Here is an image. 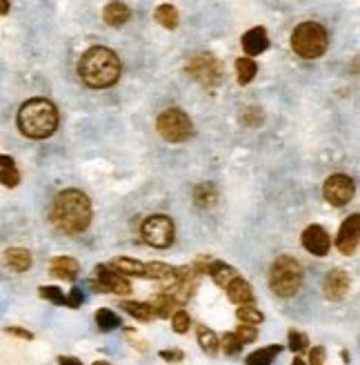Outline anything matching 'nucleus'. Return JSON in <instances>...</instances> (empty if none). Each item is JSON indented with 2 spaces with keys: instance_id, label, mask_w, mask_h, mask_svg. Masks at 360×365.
Returning <instances> with one entry per match:
<instances>
[{
  "instance_id": "obj_38",
  "label": "nucleus",
  "mask_w": 360,
  "mask_h": 365,
  "mask_svg": "<svg viewBox=\"0 0 360 365\" xmlns=\"http://www.w3.org/2000/svg\"><path fill=\"white\" fill-rule=\"evenodd\" d=\"M325 357L327 352L323 345H316V348L309 350V365H325Z\"/></svg>"
},
{
  "instance_id": "obj_22",
  "label": "nucleus",
  "mask_w": 360,
  "mask_h": 365,
  "mask_svg": "<svg viewBox=\"0 0 360 365\" xmlns=\"http://www.w3.org/2000/svg\"><path fill=\"white\" fill-rule=\"evenodd\" d=\"M194 201L198 208H212V205L218 201V190L214 187V183H201L194 187Z\"/></svg>"
},
{
  "instance_id": "obj_4",
  "label": "nucleus",
  "mask_w": 360,
  "mask_h": 365,
  "mask_svg": "<svg viewBox=\"0 0 360 365\" xmlns=\"http://www.w3.org/2000/svg\"><path fill=\"white\" fill-rule=\"evenodd\" d=\"M329 34L323 25L318 23H300L291 34V47L300 58L314 60L327 52Z\"/></svg>"
},
{
  "instance_id": "obj_11",
  "label": "nucleus",
  "mask_w": 360,
  "mask_h": 365,
  "mask_svg": "<svg viewBox=\"0 0 360 365\" xmlns=\"http://www.w3.org/2000/svg\"><path fill=\"white\" fill-rule=\"evenodd\" d=\"M302 247L314 256H327L331 250V239L327 230L320 225H309L302 232Z\"/></svg>"
},
{
  "instance_id": "obj_16",
  "label": "nucleus",
  "mask_w": 360,
  "mask_h": 365,
  "mask_svg": "<svg viewBox=\"0 0 360 365\" xmlns=\"http://www.w3.org/2000/svg\"><path fill=\"white\" fill-rule=\"evenodd\" d=\"M32 263H34V258L30 254V250H25V247H9L5 252V265L9 269H14V272H18V274L27 272V269L32 267Z\"/></svg>"
},
{
  "instance_id": "obj_23",
  "label": "nucleus",
  "mask_w": 360,
  "mask_h": 365,
  "mask_svg": "<svg viewBox=\"0 0 360 365\" xmlns=\"http://www.w3.org/2000/svg\"><path fill=\"white\" fill-rule=\"evenodd\" d=\"M122 307H125V312L129 316H134L136 321H143V323H149L151 319H154V307H151L149 303H138V301H125L122 303Z\"/></svg>"
},
{
  "instance_id": "obj_36",
  "label": "nucleus",
  "mask_w": 360,
  "mask_h": 365,
  "mask_svg": "<svg viewBox=\"0 0 360 365\" xmlns=\"http://www.w3.org/2000/svg\"><path fill=\"white\" fill-rule=\"evenodd\" d=\"M234 334L238 336V341H240L243 345H247V343L256 341V336H258V330H256V325L243 323V325L236 327V332H234Z\"/></svg>"
},
{
  "instance_id": "obj_20",
  "label": "nucleus",
  "mask_w": 360,
  "mask_h": 365,
  "mask_svg": "<svg viewBox=\"0 0 360 365\" xmlns=\"http://www.w3.org/2000/svg\"><path fill=\"white\" fill-rule=\"evenodd\" d=\"M129 7L125 3H109L105 7V12H102V18H105V23L111 25V27H122L127 21H129Z\"/></svg>"
},
{
  "instance_id": "obj_40",
  "label": "nucleus",
  "mask_w": 360,
  "mask_h": 365,
  "mask_svg": "<svg viewBox=\"0 0 360 365\" xmlns=\"http://www.w3.org/2000/svg\"><path fill=\"white\" fill-rule=\"evenodd\" d=\"M160 359H165L169 363H178L185 359V354L180 350H160Z\"/></svg>"
},
{
  "instance_id": "obj_13",
  "label": "nucleus",
  "mask_w": 360,
  "mask_h": 365,
  "mask_svg": "<svg viewBox=\"0 0 360 365\" xmlns=\"http://www.w3.org/2000/svg\"><path fill=\"white\" fill-rule=\"evenodd\" d=\"M96 274H98V280L102 285H105L107 292H113V294H129L131 292V283L129 280L113 272L109 265H96Z\"/></svg>"
},
{
  "instance_id": "obj_12",
  "label": "nucleus",
  "mask_w": 360,
  "mask_h": 365,
  "mask_svg": "<svg viewBox=\"0 0 360 365\" xmlns=\"http://www.w3.org/2000/svg\"><path fill=\"white\" fill-rule=\"evenodd\" d=\"M349 287H352V278H349L345 269H331L323 280V289L329 301H340V298H345Z\"/></svg>"
},
{
  "instance_id": "obj_46",
  "label": "nucleus",
  "mask_w": 360,
  "mask_h": 365,
  "mask_svg": "<svg viewBox=\"0 0 360 365\" xmlns=\"http://www.w3.org/2000/svg\"><path fill=\"white\" fill-rule=\"evenodd\" d=\"M93 365H109V363H107V361H96Z\"/></svg>"
},
{
  "instance_id": "obj_35",
  "label": "nucleus",
  "mask_w": 360,
  "mask_h": 365,
  "mask_svg": "<svg viewBox=\"0 0 360 365\" xmlns=\"http://www.w3.org/2000/svg\"><path fill=\"white\" fill-rule=\"evenodd\" d=\"M221 345H223L225 354H232V357H236V354L243 350V343L238 341V336H236L234 332H227V334L223 336Z\"/></svg>"
},
{
  "instance_id": "obj_28",
  "label": "nucleus",
  "mask_w": 360,
  "mask_h": 365,
  "mask_svg": "<svg viewBox=\"0 0 360 365\" xmlns=\"http://www.w3.org/2000/svg\"><path fill=\"white\" fill-rule=\"evenodd\" d=\"M96 325L100 327L102 332H111V330H116V327H120L122 321H120V316L116 312H111V310H107V307H102V310L96 312Z\"/></svg>"
},
{
  "instance_id": "obj_42",
  "label": "nucleus",
  "mask_w": 360,
  "mask_h": 365,
  "mask_svg": "<svg viewBox=\"0 0 360 365\" xmlns=\"http://www.w3.org/2000/svg\"><path fill=\"white\" fill-rule=\"evenodd\" d=\"M60 365H82V361H78L76 357H58Z\"/></svg>"
},
{
  "instance_id": "obj_29",
  "label": "nucleus",
  "mask_w": 360,
  "mask_h": 365,
  "mask_svg": "<svg viewBox=\"0 0 360 365\" xmlns=\"http://www.w3.org/2000/svg\"><path fill=\"white\" fill-rule=\"evenodd\" d=\"M236 316H238L243 323H249V325H260L265 321V314L254 305H240L238 310H236Z\"/></svg>"
},
{
  "instance_id": "obj_5",
  "label": "nucleus",
  "mask_w": 360,
  "mask_h": 365,
  "mask_svg": "<svg viewBox=\"0 0 360 365\" xmlns=\"http://www.w3.org/2000/svg\"><path fill=\"white\" fill-rule=\"evenodd\" d=\"M302 285V267L296 258L278 256L269 267V287L282 298L293 296Z\"/></svg>"
},
{
  "instance_id": "obj_6",
  "label": "nucleus",
  "mask_w": 360,
  "mask_h": 365,
  "mask_svg": "<svg viewBox=\"0 0 360 365\" xmlns=\"http://www.w3.org/2000/svg\"><path fill=\"white\" fill-rule=\"evenodd\" d=\"M185 74H187V76L192 78V80L201 82L203 87H216L218 82L223 80L225 69H223V63L218 60L214 54H210V52H198V54H194L192 58L187 60Z\"/></svg>"
},
{
  "instance_id": "obj_3",
  "label": "nucleus",
  "mask_w": 360,
  "mask_h": 365,
  "mask_svg": "<svg viewBox=\"0 0 360 365\" xmlns=\"http://www.w3.org/2000/svg\"><path fill=\"white\" fill-rule=\"evenodd\" d=\"M58 109L47 98H32L18 109V129L34 140L49 138L58 129Z\"/></svg>"
},
{
  "instance_id": "obj_45",
  "label": "nucleus",
  "mask_w": 360,
  "mask_h": 365,
  "mask_svg": "<svg viewBox=\"0 0 360 365\" xmlns=\"http://www.w3.org/2000/svg\"><path fill=\"white\" fill-rule=\"evenodd\" d=\"M291 365H307V363H305V361H302V359H298V357H296V361H293Z\"/></svg>"
},
{
  "instance_id": "obj_18",
  "label": "nucleus",
  "mask_w": 360,
  "mask_h": 365,
  "mask_svg": "<svg viewBox=\"0 0 360 365\" xmlns=\"http://www.w3.org/2000/svg\"><path fill=\"white\" fill-rule=\"evenodd\" d=\"M207 274H210L214 278V283L223 289L227 287V283H229L232 278L238 276L236 274V269L229 263H225V261H212L210 267H207Z\"/></svg>"
},
{
  "instance_id": "obj_21",
  "label": "nucleus",
  "mask_w": 360,
  "mask_h": 365,
  "mask_svg": "<svg viewBox=\"0 0 360 365\" xmlns=\"http://www.w3.org/2000/svg\"><path fill=\"white\" fill-rule=\"evenodd\" d=\"M282 352L280 345H267V348H260L251 352L247 359H245V363L247 365H273V361L278 359V354Z\"/></svg>"
},
{
  "instance_id": "obj_43",
  "label": "nucleus",
  "mask_w": 360,
  "mask_h": 365,
  "mask_svg": "<svg viewBox=\"0 0 360 365\" xmlns=\"http://www.w3.org/2000/svg\"><path fill=\"white\" fill-rule=\"evenodd\" d=\"M12 165H16L12 156H7V154H0V167H12Z\"/></svg>"
},
{
  "instance_id": "obj_31",
  "label": "nucleus",
  "mask_w": 360,
  "mask_h": 365,
  "mask_svg": "<svg viewBox=\"0 0 360 365\" xmlns=\"http://www.w3.org/2000/svg\"><path fill=\"white\" fill-rule=\"evenodd\" d=\"M287 343H289V350L291 352H296V354H300V352H305L307 348H309V339L302 332H298V330H289V334H287Z\"/></svg>"
},
{
  "instance_id": "obj_33",
  "label": "nucleus",
  "mask_w": 360,
  "mask_h": 365,
  "mask_svg": "<svg viewBox=\"0 0 360 365\" xmlns=\"http://www.w3.org/2000/svg\"><path fill=\"white\" fill-rule=\"evenodd\" d=\"M38 294H41L43 298H47V301H52L54 305H65V294H63V289L54 287V285H43L41 289H38Z\"/></svg>"
},
{
  "instance_id": "obj_32",
  "label": "nucleus",
  "mask_w": 360,
  "mask_h": 365,
  "mask_svg": "<svg viewBox=\"0 0 360 365\" xmlns=\"http://www.w3.org/2000/svg\"><path fill=\"white\" fill-rule=\"evenodd\" d=\"M189 325H192V319H189V314L185 310H176L172 314V327L176 334H185L189 332Z\"/></svg>"
},
{
  "instance_id": "obj_8",
  "label": "nucleus",
  "mask_w": 360,
  "mask_h": 365,
  "mask_svg": "<svg viewBox=\"0 0 360 365\" xmlns=\"http://www.w3.org/2000/svg\"><path fill=\"white\" fill-rule=\"evenodd\" d=\"M140 234H143L147 245L167 250L176 239V228H174V221L169 219L167 214H154V217L145 219L143 228H140Z\"/></svg>"
},
{
  "instance_id": "obj_37",
  "label": "nucleus",
  "mask_w": 360,
  "mask_h": 365,
  "mask_svg": "<svg viewBox=\"0 0 360 365\" xmlns=\"http://www.w3.org/2000/svg\"><path fill=\"white\" fill-rule=\"evenodd\" d=\"M82 301H85V296H82V289H80V287H74L71 292L65 296V305L74 307V310H76V307H80Z\"/></svg>"
},
{
  "instance_id": "obj_39",
  "label": "nucleus",
  "mask_w": 360,
  "mask_h": 365,
  "mask_svg": "<svg viewBox=\"0 0 360 365\" xmlns=\"http://www.w3.org/2000/svg\"><path fill=\"white\" fill-rule=\"evenodd\" d=\"M243 120L247 125H258L260 120H262V114H260V109H256V107H249L247 111H245V116H243Z\"/></svg>"
},
{
  "instance_id": "obj_24",
  "label": "nucleus",
  "mask_w": 360,
  "mask_h": 365,
  "mask_svg": "<svg viewBox=\"0 0 360 365\" xmlns=\"http://www.w3.org/2000/svg\"><path fill=\"white\" fill-rule=\"evenodd\" d=\"M256 71H258V65H256V60L249 58V56L236 60V74H238L240 85H249V82L254 80V76H256Z\"/></svg>"
},
{
  "instance_id": "obj_26",
  "label": "nucleus",
  "mask_w": 360,
  "mask_h": 365,
  "mask_svg": "<svg viewBox=\"0 0 360 365\" xmlns=\"http://www.w3.org/2000/svg\"><path fill=\"white\" fill-rule=\"evenodd\" d=\"M198 343H201V348L207 354H216L218 348H221V341H218V336L207 325H198Z\"/></svg>"
},
{
  "instance_id": "obj_25",
  "label": "nucleus",
  "mask_w": 360,
  "mask_h": 365,
  "mask_svg": "<svg viewBox=\"0 0 360 365\" xmlns=\"http://www.w3.org/2000/svg\"><path fill=\"white\" fill-rule=\"evenodd\" d=\"M151 307H154V314L160 316V319H169V316H172V312L178 307V303H176L169 294L160 292V294L156 296V301L151 303Z\"/></svg>"
},
{
  "instance_id": "obj_9",
  "label": "nucleus",
  "mask_w": 360,
  "mask_h": 365,
  "mask_svg": "<svg viewBox=\"0 0 360 365\" xmlns=\"http://www.w3.org/2000/svg\"><path fill=\"white\" fill-rule=\"evenodd\" d=\"M323 196L329 205H334V208H343L349 201H352L354 196V181L349 179L345 174H334L329 176L323 185Z\"/></svg>"
},
{
  "instance_id": "obj_19",
  "label": "nucleus",
  "mask_w": 360,
  "mask_h": 365,
  "mask_svg": "<svg viewBox=\"0 0 360 365\" xmlns=\"http://www.w3.org/2000/svg\"><path fill=\"white\" fill-rule=\"evenodd\" d=\"M109 267L122 276H145V263H140V261H134V258H127V256L113 258Z\"/></svg>"
},
{
  "instance_id": "obj_1",
  "label": "nucleus",
  "mask_w": 360,
  "mask_h": 365,
  "mask_svg": "<svg viewBox=\"0 0 360 365\" xmlns=\"http://www.w3.org/2000/svg\"><path fill=\"white\" fill-rule=\"evenodd\" d=\"M49 219L54 228L65 236H78L91 223L89 196L80 190H65L54 199Z\"/></svg>"
},
{
  "instance_id": "obj_17",
  "label": "nucleus",
  "mask_w": 360,
  "mask_h": 365,
  "mask_svg": "<svg viewBox=\"0 0 360 365\" xmlns=\"http://www.w3.org/2000/svg\"><path fill=\"white\" fill-rule=\"evenodd\" d=\"M52 274L56 278H63V280H74L76 276H78L80 272V265L78 261L71 258V256H56L52 261Z\"/></svg>"
},
{
  "instance_id": "obj_14",
  "label": "nucleus",
  "mask_w": 360,
  "mask_h": 365,
  "mask_svg": "<svg viewBox=\"0 0 360 365\" xmlns=\"http://www.w3.org/2000/svg\"><path fill=\"white\" fill-rule=\"evenodd\" d=\"M243 49L247 56H260L262 52L269 49V36L262 27H254V30L243 34Z\"/></svg>"
},
{
  "instance_id": "obj_30",
  "label": "nucleus",
  "mask_w": 360,
  "mask_h": 365,
  "mask_svg": "<svg viewBox=\"0 0 360 365\" xmlns=\"http://www.w3.org/2000/svg\"><path fill=\"white\" fill-rule=\"evenodd\" d=\"M145 276L149 278H156V280H167L174 276V267L167 265V263H147L145 265Z\"/></svg>"
},
{
  "instance_id": "obj_7",
  "label": "nucleus",
  "mask_w": 360,
  "mask_h": 365,
  "mask_svg": "<svg viewBox=\"0 0 360 365\" xmlns=\"http://www.w3.org/2000/svg\"><path fill=\"white\" fill-rule=\"evenodd\" d=\"M156 129L165 140H169V143H185V140H189L194 134V123L183 109L172 107V109H165L163 114L158 116Z\"/></svg>"
},
{
  "instance_id": "obj_41",
  "label": "nucleus",
  "mask_w": 360,
  "mask_h": 365,
  "mask_svg": "<svg viewBox=\"0 0 360 365\" xmlns=\"http://www.w3.org/2000/svg\"><path fill=\"white\" fill-rule=\"evenodd\" d=\"M5 332H7V334H12V336H18V339H25V341H32V339H34V334H32L30 330H23V327H16V325L7 327Z\"/></svg>"
},
{
  "instance_id": "obj_10",
  "label": "nucleus",
  "mask_w": 360,
  "mask_h": 365,
  "mask_svg": "<svg viewBox=\"0 0 360 365\" xmlns=\"http://www.w3.org/2000/svg\"><path fill=\"white\" fill-rule=\"evenodd\" d=\"M358 243H360V217L358 214H352V217H349L338 230L336 247H338L340 254L352 256V254H356Z\"/></svg>"
},
{
  "instance_id": "obj_27",
  "label": "nucleus",
  "mask_w": 360,
  "mask_h": 365,
  "mask_svg": "<svg viewBox=\"0 0 360 365\" xmlns=\"http://www.w3.org/2000/svg\"><path fill=\"white\" fill-rule=\"evenodd\" d=\"M156 21L165 27V30H176L178 27V12L174 5H160L156 9Z\"/></svg>"
},
{
  "instance_id": "obj_44",
  "label": "nucleus",
  "mask_w": 360,
  "mask_h": 365,
  "mask_svg": "<svg viewBox=\"0 0 360 365\" xmlns=\"http://www.w3.org/2000/svg\"><path fill=\"white\" fill-rule=\"evenodd\" d=\"M9 14V0H0V16Z\"/></svg>"
},
{
  "instance_id": "obj_34",
  "label": "nucleus",
  "mask_w": 360,
  "mask_h": 365,
  "mask_svg": "<svg viewBox=\"0 0 360 365\" xmlns=\"http://www.w3.org/2000/svg\"><path fill=\"white\" fill-rule=\"evenodd\" d=\"M0 183L5 187H16L21 183V172L16 170V165L12 167H0Z\"/></svg>"
},
{
  "instance_id": "obj_2",
  "label": "nucleus",
  "mask_w": 360,
  "mask_h": 365,
  "mask_svg": "<svg viewBox=\"0 0 360 365\" xmlns=\"http://www.w3.org/2000/svg\"><path fill=\"white\" fill-rule=\"evenodd\" d=\"M122 74V65L116 52L109 47H91L78 60V76L87 87L105 89L116 85Z\"/></svg>"
},
{
  "instance_id": "obj_15",
  "label": "nucleus",
  "mask_w": 360,
  "mask_h": 365,
  "mask_svg": "<svg viewBox=\"0 0 360 365\" xmlns=\"http://www.w3.org/2000/svg\"><path fill=\"white\" fill-rule=\"evenodd\" d=\"M225 292H227V296H229V301L236 305H251L254 303V289L247 280L240 276L232 278L229 283H227Z\"/></svg>"
}]
</instances>
